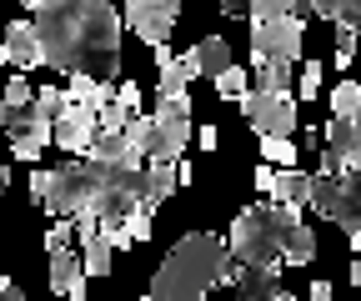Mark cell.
Returning a JSON list of instances; mask_svg holds the SVG:
<instances>
[{"instance_id":"44dd1931","label":"cell","mask_w":361,"mask_h":301,"mask_svg":"<svg viewBox=\"0 0 361 301\" xmlns=\"http://www.w3.org/2000/svg\"><path fill=\"white\" fill-rule=\"evenodd\" d=\"M306 6L336 20V30H361V0H306Z\"/></svg>"},{"instance_id":"83f0119b","label":"cell","mask_w":361,"mask_h":301,"mask_svg":"<svg viewBox=\"0 0 361 301\" xmlns=\"http://www.w3.org/2000/svg\"><path fill=\"white\" fill-rule=\"evenodd\" d=\"M216 91H221V96H231V101H241V96L251 91V85H246V70H241V66H226V70L216 75Z\"/></svg>"},{"instance_id":"30bf717a","label":"cell","mask_w":361,"mask_h":301,"mask_svg":"<svg viewBox=\"0 0 361 301\" xmlns=\"http://www.w3.org/2000/svg\"><path fill=\"white\" fill-rule=\"evenodd\" d=\"M156 131H151V146H146V161L151 166H176L186 161V146L196 141V125L191 121H171V116H151Z\"/></svg>"},{"instance_id":"bcb514c9","label":"cell","mask_w":361,"mask_h":301,"mask_svg":"<svg viewBox=\"0 0 361 301\" xmlns=\"http://www.w3.org/2000/svg\"><path fill=\"white\" fill-rule=\"evenodd\" d=\"M0 96H6V75H0Z\"/></svg>"},{"instance_id":"3957f363","label":"cell","mask_w":361,"mask_h":301,"mask_svg":"<svg viewBox=\"0 0 361 301\" xmlns=\"http://www.w3.org/2000/svg\"><path fill=\"white\" fill-rule=\"evenodd\" d=\"M226 262H231V246H226L221 236L191 231V236H180L166 251V262L156 266L151 296L156 301H206V291L221 281Z\"/></svg>"},{"instance_id":"d590c367","label":"cell","mask_w":361,"mask_h":301,"mask_svg":"<svg viewBox=\"0 0 361 301\" xmlns=\"http://www.w3.org/2000/svg\"><path fill=\"white\" fill-rule=\"evenodd\" d=\"M45 196H51V171H30V201L45 206Z\"/></svg>"},{"instance_id":"d6986e66","label":"cell","mask_w":361,"mask_h":301,"mask_svg":"<svg viewBox=\"0 0 361 301\" xmlns=\"http://www.w3.org/2000/svg\"><path fill=\"white\" fill-rule=\"evenodd\" d=\"M35 106V91H30V80L25 75H16V80H6V96H0V131H11V125L25 116Z\"/></svg>"},{"instance_id":"603a6c76","label":"cell","mask_w":361,"mask_h":301,"mask_svg":"<svg viewBox=\"0 0 361 301\" xmlns=\"http://www.w3.org/2000/svg\"><path fill=\"white\" fill-rule=\"evenodd\" d=\"M80 256H85V276H111L116 246H111V236H90V241H80Z\"/></svg>"},{"instance_id":"e575fe53","label":"cell","mask_w":361,"mask_h":301,"mask_svg":"<svg viewBox=\"0 0 361 301\" xmlns=\"http://www.w3.org/2000/svg\"><path fill=\"white\" fill-rule=\"evenodd\" d=\"M116 101L130 111V116H141V85L135 80H121V91H116Z\"/></svg>"},{"instance_id":"8992f818","label":"cell","mask_w":361,"mask_h":301,"mask_svg":"<svg viewBox=\"0 0 361 301\" xmlns=\"http://www.w3.org/2000/svg\"><path fill=\"white\" fill-rule=\"evenodd\" d=\"M322 176H346V171H361V111L356 116H331V125H322Z\"/></svg>"},{"instance_id":"f6af8a7d","label":"cell","mask_w":361,"mask_h":301,"mask_svg":"<svg viewBox=\"0 0 361 301\" xmlns=\"http://www.w3.org/2000/svg\"><path fill=\"white\" fill-rule=\"evenodd\" d=\"M0 281H6V256H0Z\"/></svg>"},{"instance_id":"b9f144b4","label":"cell","mask_w":361,"mask_h":301,"mask_svg":"<svg viewBox=\"0 0 361 301\" xmlns=\"http://www.w3.org/2000/svg\"><path fill=\"white\" fill-rule=\"evenodd\" d=\"M346 276H351V286H361V262H351V271H346Z\"/></svg>"},{"instance_id":"4316f807","label":"cell","mask_w":361,"mask_h":301,"mask_svg":"<svg viewBox=\"0 0 361 301\" xmlns=\"http://www.w3.org/2000/svg\"><path fill=\"white\" fill-rule=\"evenodd\" d=\"M71 236H75V216H56V226L45 231V256L71 251Z\"/></svg>"},{"instance_id":"1f68e13d","label":"cell","mask_w":361,"mask_h":301,"mask_svg":"<svg viewBox=\"0 0 361 301\" xmlns=\"http://www.w3.org/2000/svg\"><path fill=\"white\" fill-rule=\"evenodd\" d=\"M156 116H171V121H191V96L176 91V96H161L156 101Z\"/></svg>"},{"instance_id":"6da1fadb","label":"cell","mask_w":361,"mask_h":301,"mask_svg":"<svg viewBox=\"0 0 361 301\" xmlns=\"http://www.w3.org/2000/svg\"><path fill=\"white\" fill-rule=\"evenodd\" d=\"M45 66L66 75H96V80H121V30L126 16L111 0H40L30 16Z\"/></svg>"},{"instance_id":"9a60e30c","label":"cell","mask_w":361,"mask_h":301,"mask_svg":"<svg viewBox=\"0 0 361 301\" xmlns=\"http://www.w3.org/2000/svg\"><path fill=\"white\" fill-rule=\"evenodd\" d=\"M51 291L71 296V301H85V256H75V251L51 256Z\"/></svg>"},{"instance_id":"ffe728a7","label":"cell","mask_w":361,"mask_h":301,"mask_svg":"<svg viewBox=\"0 0 361 301\" xmlns=\"http://www.w3.org/2000/svg\"><path fill=\"white\" fill-rule=\"evenodd\" d=\"M186 85H191L186 61L171 56V51L161 46V51H156V91H161V96H176V91H186Z\"/></svg>"},{"instance_id":"f1b7e54d","label":"cell","mask_w":361,"mask_h":301,"mask_svg":"<svg viewBox=\"0 0 361 301\" xmlns=\"http://www.w3.org/2000/svg\"><path fill=\"white\" fill-rule=\"evenodd\" d=\"M251 20H281V16H296V0H251Z\"/></svg>"},{"instance_id":"2e32d148","label":"cell","mask_w":361,"mask_h":301,"mask_svg":"<svg viewBox=\"0 0 361 301\" xmlns=\"http://www.w3.org/2000/svg\"><path fill=\"white\" fill-rule=\"evenodd\" d=\"M281 271L276 266H241L236 262V301H276Z\"/></svg>"},{"instance_id":"7bdbcfd3","label":"cell","mask_w":361,"mask_h":301,"mask_svg":"<svg viewBox=\"0 0 361 301\" xmlns=\"http://www.w3.org/2000/svg\"><path fill=\"white\" fill-rule=\"evenodd\" d=\"M20 6H25V11H30V16H35V11H40V0H20Z\"/></svg>"},{"instance_id":"8fae6325","label":"cell","mask_w":361,"mask_h":301,"mask_svg":"<svg viewBox=\"0 0 361 301\" xmlns=\"http://www.w3.org/2000/svg\"><path fill=\"white\" fill-rule=\"evenodd\" d=\"M51 141H56L61 151L85 156V151H90V141H96V111H80V106H71V101H66V111L56 116Z\"/></svg>"},{"instance_id":"8d00e7d4","label":"cell","mask_w":361,"mask_h":301,"mask_svg":"<svg viewBox=\"0 0 361 301\" xmlns=\"http://www.w3.org/2000/svg\"><path fill=\"white\" fill-rule=\"evenodd\" d=\"M196 146L201 151H216L221 146V131H216V125H196Z\"/></svg>"},{"instance_id":"d6a6232c","label":"cell","mask_w":361,"mask_h":301,"mask_svg":"<svg viewBox=\"0 0 361 301\" xmlns=\"http://www.w3.org/2000/svg\"><path fill=\"white\" fill-rule=\"evenodd\" d=\"M356 46H361V30H336V66L341 70L356 61Z\"/></svg>"},{"instance_id":"52a82bcc","label":"cell","mask_w":361,"mask_h":301,"mask_svg":"<svg viewBox=\"0 0 361 301\" xmlns=\"http://www.w3.org/2000/svg\"><path fill=\"white\" fill-rule=\"evenodd\" d=\"M126 25L146 40V46H166L171 40V30H176V20H180V0H126Z\"/></svg>"},{"instance_id":"4fadbf2b","label":"cell","mask_w":361,"mask_h":301,"mask_svg":"<svg viewBox=\"0 0 361 301\" xmlns=\"http://www.w3.org/2000/svg\"><path fill=\"white\" fill-rule=\"evenodd\" d=\"M341 236L351 241V251H361V171H346L341 176V201H336V216Z\"/></svg>"},{"instance_id":"ba28073f","label":"cell","mask_w":361,"mask_h":301,"mask_svg":"<svg viewBox=\"0 0 361 301\" xmlns=\"http://www.w3.org/2000/svg\"><path fill=\"white\" fill-rule=\"evenodd\" d=\"M241 116L256 136H291L296 131V106L291 96H266V91H246L241 96Z\"/></svg>"},{"instance_id":"9c48e42d","label":"cell","mask_w":361,"mask_h":301,"mask_svg":"<svg viewBox=\"0 0 361 301\" xmlns=\"http://www.w3.org/2000/svg\"><path fill=\"white\" fill-rule=\"evenodd\" d=\"M311 181L316 176H306V171H296V166H271V161H261L256 166V186L271 196V201H281V206H311Z\"/></svg>"},{"instance_id":"f546056e","label":"cell","mask_w":361,"mask_h":301,"mask_svg":"<svg viewBox=\"0 0 361 301\" xmlns=\"http://www.w3.org/2000/svg\"><path fill=\"white\" fill-rule=\"evenodd\" d=\"M126 125H130V111L121 101H111V106L96 111V131H126Z\"/></svg>"},{"instance_id":"f35d334b","label":"cell","mask_w":361,"mask_h":301,"mask_svg":"<svg viewBox=\"0 0 361 301\" xmlns=\"http://www.w3.org/2000/svg\"><path fill=\"white\" fill-rule=\"evenodd\" d=\"M0 301H25V291H20V286L6 276V281H0Z\"/></svg>"},{"instance_id":"7402d4cb","label":"cell","mask_w":361,"mask_h":301,"mask_svg":"<svg viewBox=\"0 0 361 301\" xmlns=\"http://www.w3.org/2000/svg\"><path fill=\"white\" fill-rule=\"evenodd\" d=\"M256 91L286 96V91H291V66H286V61H261V66H256Z\"/></svg>"},{"instance_id":"e0dca14e","label":"cell","mask_w":361,"mask_h":301,"mask_svg":"<svg viewBox=\"0 0 361 301\" xmlns=\"http://www.w3.org/2000/svg\"><path fill=\"white\" fill-rule=\"evenodd\" d=\"M176 186H180V176H176V166H146V191H141V211H161V201H171L176 196Z\"/></svg>"},{"instance_id":"484cf974","label":"cell","mask_w":361,"mask_h":301,"mask_svg":"<svg viewBox=\"0 0 361 301\" xmlns=\"http://www.w3.org/2000/svg\"><path fill=\"white\" fill-rule=\"evenodd\" d=\"M361 111V80H341L336 91H331V116H356Z\"/></svg>"},{"instance_id":"ab89813d","label":"cell","mask_w":361,"mask_h":301,"mask_svg":"<svg viewBox=\"0 0 361 301\" xmlns=\"http://www.w3.org/2000/svg\"><path fill=\"white\" fill-rule=\"evenodd\" d=\"M221 11H226V16H246L251 0H221Z\"/></svg>"},{"instance_id":"60d3db41","label":"cell","mask_w":361,"mask_h":301,"mask_svg":"<svg viewBox=\"0 0 361 301\" xmlns=\"http://www.w3.org/2000/svg\"><path fill=\"white\" fill-rule=\"evenodd\" d=\"M0 191H11V166L0 161Z\"/></svg>"},{"instance_id":"d4e9b609","label":"cell","mask_w":361,"mask_h":301,"mask_svg":"<svg viewBox=\"0 0 361 301\" xmlns=\"http://www.w3.org/2000/svg\"><path fill=\"white\" fill-rule=\"evenodd\" d=\"M261 161H271V166H296L301 151H296L291 136H261Z\"/></svg>"},{"instance_id":"74e56055","label":"cell","mask_w":361,"mask_h":301,"mask_svg":"<svg viewBox=\"0 0 361 301\" xmlns=\"http://www.w3.org/2000/svg\"><path fill=\"white\" fill-rule=\"evenodd\" d=\"M336 291H331V281H311V291H306V301H331Z\"/></svg>"},{"instance_id":"cb8c5ba5","label":"cell","mask_w":361,"mask_h":301,"mask_svg":"<svg viewBox=\"0 0 361 301\" xmlns=\"http://www.w3.org/2000/svg\"><path fill=\"white\" fill-rule=\"evenodd\" d=\"M336 201H341V176H322V171H316V181H311V211H322V216L331 221L336 216Z\"/></svg>"},{"instance_id":"7dc6e473","label":"cell","mask_w":361,"mask_h":301,"mask_svg":"<svg viewBox=\"0 0 361 301\" xmlns=\"http://www.w3.org/2000/svg\"><path fill=\"white\" fill-rule=\"evenodd\" d=\"M141 301H156V296H151V291H146V296H141Z\"/></svg>"},{"instance_id":"277c9868","label":"cell","mask_w":361,"mask_h":301,"mask_svg":"<svg viewBox=\"0 0 361 301\" xmlns=\"http://www.w3.org/2000/svg\"><path fill=\"white\" fill-rule=\"evenodd\" d=\"M101 186H106V166L101 161H66L61 171H51V196H45L40 211H51V216H80L101 201Z\"/></svg>"},{"instance_id":"7a4b0ae2","label":"cell","mask_w":361,"mask_h":301,"mask_svg":"<svg viewBox=\"0 0 361 301\" xmlns=\"http://www.w3.org/2000/svg\"><path fill=\"white\" fill-rule=\"evenodd\" d=\"M231 262L241 266H306L316 262V231L301 221L296 206H281V201H261V206H246L241 216L231 221Z\"/></svg>"},{"instance_id":"ee69618b","label":"cell","mask_w":361,"mask_h":301,"mask_svg":"<svg viewBox=\"0 0 361 301\" xmlns=\"http://www.w3.org/2000/svg\"><path fill=\"white\" fill-rule=\"evenodd\" d=\"M276 301H301V296H291V291H281V296H276Z\"/></svg>"},{"instance_id":"ac0fdd59","label":"cell","mask_w":361,"mask_h":301,"mask_svg":"<svg viewBox=\"0 0 361 301\" xmlns=\"http://www.w3.org/2000/svg\"><path fill=\"white\" fill-rule=\"evenodd\" d=\"M90 161H101V166H121V161H141V151H135L126 141V131H96V141H90L85 151Z\"/></svg>"},{"instance_id":"5b68a950","label":"cell","mask_w":361,"mask_h":301,"mask_svg":"<svg viewBox=\"0 0 361 301\" xmlns=\"http://www.w3.org/2000/svg\"><path fill=\"white\" fill-rule=\"evenodd\" d=\"M301 40H306V25L296 16H281V20H251V61H296L301 56Z\"/></svg>"},{"instance_id":"7c38bea8","label":"cell","mask_w":361,"mask_h":301,"mask_svg":"<svg viewBox=\"0 0 361 301\" xmlns=\"http://www.w3.org/2000/svg\"><path fill=\"white\" fill-rule=\"evenodd\" d=\"M0 61H6V66H20V70L45 66L40 35H35V25H30V20H11V25H6V40H0Z\"/></svg>"},{"instance_id":"5bb4252c","label":"cell","mask_w":361,"mask_h":301,"mask_svg":"<svg viewBox=\"0 0 361 301\" xmlns=\"http://www.w3.org/2000/svg\"><path fill=\"white\" fill-rule=\"evenodd\" d=\"M180 61H186L191 80H196V75H211V80H216L226 66H236V61H231V46H226V35H206V40H196V46L180 56Z\"/></svg>"},{"instance_id":"4dcf8cb0","label":"cell","mask_w":361,"mask_h":301,"mask_svg":"<svg viewBox=\"0 0 361 301\" xmlns=\"http://www.w3.org/2000/svg\"><path fill=\"white\" fill-rule=\"evenodd\" d=\"M151 131H156V121H151V116H130V125H126V141H130L135 151L146 156V146H151Z\"/></svg>"},{"instance_id":"836d02e7","label":"cell","mask_w":361,"mask_h":301,"mask_svg":"<svg viewBox=\"0 0 361 301\" xmlns=\"http://www.w3.org/2000/svg\"><path fill=\"white\" fill-rule=\"evenodd\" d=\"M322 96V61H306L301 66V101H316Z\"/></svg>"}]
</instances>
